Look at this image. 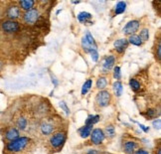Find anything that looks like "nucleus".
Returning <instances> with one entry per match:
<instances>
[{"label": "nucleus", "instance_id": "nucleus-8", "mask_svg": "<svg viewBox=\"0 0 161 154\" xmlns=\"http://www.w3.org/2000/svg\"><path fill=\"white\" fill-rule=\"evenodd\" d=\"M6 14H7V17L9 18L10 20L14 21L15 19H17V18L20 17V9H19L18 6L12 5V6H10V7H8Z\"/></svg>", "mask_w": 161, "mask_h": 154}, {"label": "nucleus", "instance_id": "nucleus-18", "mask_svg": "<svg viewBox=\"0 0 161 154\" xmlns=\"http://www.w3.org/2000/svg\"><path fill=\"white\" fill-rule=\"evenodd\" d=\"M92 18V14L88 13V12H80V13L78 15V19L80 22H82V23H86V22H88L89 19H91Z\"/></svg>", "mask_w": 161, "mask_h": 154}, {"label": "nucleus", "instance_id": "nucleus-7", "mask_svg": "<svg viewBox=\"0 0 161 154\" xmlns=\"http://www.w3.org/2000/svg\"><path fill=\"white\" fill-rule=\"evenodd\" d=\"M139 28V21L137 20H132L129 21L125 27L123 28V33L125 35H134V33L138 30Z\"/></svg>", "mask_w": 161, "mask_h": 154}, {"label": "nucleus", "instance_id": "nucleus-14", "mask_svg": "<svg viewBox=\"0 0 161 154\" xmlns=\"http://www.w3.org/2000/svg\"><path fill=\"white\" fill-rule=\"evenodd\" d=\"M34 4H35V1H32V0H22V1L19 2V5L21 6V8L26 11L33 9Z\"/></svg>", "mask_w": 161, "mask_h": 154}, {"label": "nucleus", "instance_id": "nucleus-34", "mask_svg": "<svg viewBox=\"0 0 161 154\" xmlns=\"http://www.w3.org/2000/svg\"><path fill=\"white\" fill-rule=\"evenodd\" d=\"M51 79H52V82L54 83V85H55V87H57V85H58V84H59L58 80L56 79V77H55L54 75H51Z\"/></svg>", "mask_w": 161, "mask_h": 154}, {"label": "nucleus", "instance_id": "nucleus-21", "mask_svg": "<svg viewBox=\"0 0 161 154\" xmlns=\"http://www.w3.org/2000/svg\"><path fill=\"white\" fill-rule=\"evenodd\" d=\"M98 119H100L98 115H90L86 120V125H94L98 121Z\"/></svg>", "mask_w": 161, "mask_h": 154}, {"label": "nucleus", "instance_id": "nucleus-10", "mask_svg": "<svg viewBox=\"0 0 161 154\" xmlns=\"http://www.w3.org/2000/svg\"><path fill=\"white\" fill-rule=\"evenodd\" d=\"M128 46V41L126 39H119L114 42L115 50L119 53H123Z\"/></svg>", "mask_w": 161, "mask_h": 154}, {"label": "nucleus", "instance_id": "nucleus-1", "mask_svg": "<svg viewBox=\"0 0 161 154\" xmlns=\"http://www.w3.org/2000/svg\"><path fill=\"white\" fill-rule=\"evenodd\" d=\"M29 142H30V138L26 136L18 137L14 140L9 141V143L6 145V148H7L8 151L11 152H20L29 144Z\"/></svg>", "mask_w": 161, "mask_h": 154}, {"label": "nucleus", "instance_id": "nucleus-19", "mask_svg": "<svg viewBox=\"0 0 161 154\" xmlns=\"http://www.w3.org/2000/svg\"><path fill=\"white\" fill-rule=\"evenodd\" d=\"M127 41H128V43H130V44L135 45V46L142 45V41L140 40V38L137 35H130V37H129V39Z\"/></svg>", "mask_w": 161, "mask_h": 154}, {"label": "nucleus", "instance_id": "nucleus-33", "mask_svg": "<svg viewBox=\"0 0 161 154\" xmlns=\"http://www.w3.org/2000/svg\"><path fill=\"white\" fill-rule=\"evenodd\" d=\"M138 125L140 126V128H141L144 132H148V131H149V127H147V126H145V125H143V124H140V123H138Z\"/></svg>", "mask_w": 161, "mask_h": 154}, {"label": "nucleus", "instance_id": "nucleus-37", "mask_svg": "<svg viewBox=\"0 0 161 154\" xmlns=\"http://www.w3.org/2000/svg\"><path fill=\"white\" fill-rule=\"evenodd\" d=\"M88 154H98V152L97 150H90L88 152Z\"/></svg>", "mask_w": 161, "mask_h": 154}, {"label": "nucleus", "instance_id": "nucleus-26", "mask_svg": "<svg viewBox=\"0 0 161 154\" xmlns=\"http://www.w3.org/2000/svg\"><path fill=\"white\" fill-rule=\"evenodd\" d=\"M85 39L88 41L91 45H92V46H96V43H95V39H94V37L92 36V34L90 33V32H86V36H85Z\"/></svg>", "mask_w": 161, "mask_h": 154}, {"label": "nucleus", "instance_id": "nucleus-22", "mask_svg": "<svg viewBox=\"0 0 161 154\" xmlns=\"http://www.w3.org/2000/svg\"><path fill=\"white\" fill-rule=\"evenodd\" d=\"M107 85H108L107 79L106 78H100L97 80V88L100 89V90H103V89H104L107 87Z\"/></svg>", "mask_w": 161, "mask_h": 154}, {"label": "nucleus", "instance_id": "nucleus-2", "mask_svg": "<svg viewBox=\"0 0 161 154\" xmlns=\"http://www.w3.org/2000/svg\"><path fill=\"white\" fill-rule=\"evenodd\" d=\"M39 11L37 9H31L29 11H26L25 14L23 16V19L25 21L27 24H30V25H32V24H35L37 22V20L39 19Z\"/></svg>", "mask_w": 161, "mask_h": 154}, {"label": "nucleus", "instance_id": "nucleus-15", "mask_svg": "<svg viewBox=\"0 0 161 154\" xmlns=\"http://www.w3.org/2000/svg\"><path fill=\"white\" fill-rule=\"evenodd\" d=\"M135 147H136L135 142H133V141H127L125 144V151L127 154H132L135 150Z\"/></svg>", "mask_w": 161, "mask_h": 154}, {"label": "nucleus", "instance_id": "nucleus-6", "mask_svg": "<svg viewBox=\"0 0 161 154\" xmlns=\"http://www.w3.org/2000/svg\"><path fill=\"white\" fill-rule=\"evenodd\" d=\"M65 140H66V134L64 132H58V133L54 134L51 137L50 142H51V145L53 147L58 148V147H60L65 142Z\"/></svg>", "mask_w": 161, "mask_h": 154}, {"label": "nucleus", "instance_id": "nucleus-11", "mask_svg": "<svg viewBox=\"0 0 161 154\" xmlns=\"http://www.w3.org/2000/svg\"><path fill=\"white\" fill-rule=\"evenodd\" d=\"M54 125H53V123L51 122H49V121H44L41 124V131L42 133L44 134V135H50L53 133L54 131Z\"/></svg>", "mask_w": 161, "mask_h": 154}, {"label": "nucleus", "instance_id": "nucleus-9", "mask_svg": "<svg viewBox=\"0 0 161 154\" xmlns=\"http://www.w3.org/2000/svg\"><path fill=\"white\" fill-rule=\"evenodd\" d=\"M18 137H20L19 136V130L15 127H10L5 132V138L9 141H12V140H14Z\"/></svg>", "mask_w": 161, "mask_h": 154}, {"label": "nucleus", "instance_id": "nucleus-27", "mask_svg": "<svg viewBox=\"0 0 161 154\" xmlns=\"http://www.w3.org/2000/svg\"><path fill=\"white\" fill-rule=\"evenodd\" d=\"M104 135H108V136L113 137L114 135V127L113 125H109L106 128V134Z\"/></svg>", "mask_w": 161, "mask_h": 154}, {"label": "nucleus", "instance_id": "nucleus-16", "mask_svg": "<svg viewBox=\"0 0 161 154\" xmlns=\"http://www.w3.org/2000/svg\"><path fill=\"white\" fill-rule=\"evenodd\" d=\"M125 8H126V3L123 2V1H120L119 3H116L115 7H114V13L117 15V14H121L123 12L125 11Z\"/></svg>", "mask_w": 161, "mask_h": 154}, {"label": "nucleus", "instance_id": "nucleus-12", "mask_svg": "<svg viewBox=\"0 0 161 154\" xmlns=\"http://www.w3.org/2000/svg\"><path fill=\"white\" fill-rule=\"evenodd\" d=\"M114 62H115V59L114 56H108L106 58V60H104L103 64V71L104 72H108L111 68L114 67Z\"/></svg>", "mask_w": 161, "mask_h": 154}, {"label": "nucleus", "instance_id": "nucleus-32", "mask_svg": "<svg viewBox=\"0 0 161 154\" xmlns=\"http://www.w3.org/2000/svg\"><path fill=\"white\" fill-rule=\"evenodd\" d=\"M160 119H155L153 122H152V125L154 126V128H157V129H160Z\"/></svg>", "mask_w": 161, "mask_h": 154}, {"label": "nucleus", "instance_id": "nucleus-29", "mask_svg": "<svg viewBox=\"0 0 161 154\" xmlns=\"http://www.w3.org/2000/svg\"><path fill=\"white\" fill-rule=\"evenodd\" d=\"M114 77L116 80H119L121 77V74H120V68L119 67H115L114 70Z\"/></svg>", "mask_w": 161, "mask_h": 154}, {"label": "nucleus", "instance_id": "nucleus-13", "mask_svg": "<svg viewBox=\"0 0 161 154\" xmlns=\"http://www.w3.org/2000/svg\"><path fill=\"white\" fill-rule=\"evenodd\" d=\"M92 130V125H85L84 127H82L80 129L79 132H80V135L83 138H86L91 135Z\"/></svg>", "mask_w": 161, "mask_h": 154}, {"label": "nucleus", "instance_id": "nucleus-23", "mask_svg": "<svg viewBox=\"0 0 161 154\" xmlns=\"http://www.w3.org/2000/svg\"><path fill=\"white\" fill-rule=\"evenodd\" d=\"M129 85H130V88L134 91H137L140 89V84L138 81H136L135 79H131L130 81H129Z\"/></svg>", "mask_w": 161, "mask_h": 154}, {"label": "nucleus", "instance_id": "nucleus-38", "mask_svg": "<svg viewBox=\"0 0 161 154\" xmlns=\"http://www.w3.org/2000/svg\"><path fill=\"white\" fill-rule=\"evenodd\" d=\"M2 68H3V64H2V62L0 61V71L2 70Z\"/></svg>", "mask_w": 161, "mask_h": 154}, {"label": "nucleus", "instance_id": "nucleus-30", "mask_svg": "<svg viewBox=\"0 0 161 154\" xmlns=\"http://www.w3.org/2000/svg\"><path fill=\"white\" fill-rule=\"evenodd\" d=\"M60 107H61V108L63 109L67 114H70V109H69V107H67V104H66L65 102H60Z\"/></svg>", "mask_w": 161, "mask_h": 154}, {"label": "nucleus", "instance_id": "nucleus-17", "mask_svg": "<svg viewBox=\"0 0 161 154\" xmlns=\"http://www.w3.org/2000/svg\"><path fill=\"white\" fill-rule=\"evenodd\" d=\"M27 119L25 118H19L17 119V122H16V125L18 127V129H20V130H25L26 127H27Z\"/></svg>", "mask_w": 161, "mask_h": 154}, {"label": "nucleus", "instance_id": "nucleus-31", "mask_svg": "<svg viewBox=\"0 0 161 154\" xmlns=\"http://www.w3.org/2000/svg\"><path fill=\"white\" fill-rule=\"evenodd\" d=\"M147 116L149 118H155V116H156V110L155 109H149V110H147Z\"/></svg>", "mask_w": 161, "mask_h": 154}, {"label": "nucleus", "instance_id": "nucleus-5", "mask_svg": "<svg viewBox=\"0 0 161 154\" xmlns=\"http://www.w3.org/2000/svg\"><path fill=\"white\" fill-rule=\"evenodd\" d=\"M104 137H106L104 132L100 128H96V129H94V130H92V132H91L92 142L94 144H96V145L101 144L104 140Z\"/></svg>", "mask_w": 161, "mask_h": 154}, {"label": "nucleus", "instance_id": "nucleus-36", "mask_svg": "<svg viewBox=\"0 0 161 154\" xmlns=\"http://www.w3.org/2000/svg\"><path fill=\"white\" fill-rule=\"evenodd\" d=\"M160 51H161V48H160V43H159L158 46H157V58H158V59H160V57H161V53H160Z\"/></svg>", "mask_w": 161, "mask_h": 154}, {"label": "nucleus", "instance_id": "nucleus-24", "mask_svg": "<svg viewBox=\"0 0 161 154\" xmlns=\"http://www.w3.org/2000/svg\"><path fill=\"white\" fill-rule=\"evenodd\" d=\"M92 80H88L83 85V89H82V95H86V92L90 91V89L92 88Z\"/></svg>", "mask_w": 161, "mask_h": 154}, {"label": "nucleus", "instance_id": "nucleus-25", "mask_svg": "<svg viewBox=\"0 0 161 154\" xmlns=\"http://www.w3.org/2000/svg\"><path fill=\"white\" fill-rule=\"evenodd\" d=\"M141 41H146L148 40V38H149V32H148L147 29H143L140 32V35L138 36Z\"/></svg>", "mask_w": 161, "mask_h": 154}, {"label": "nucleus", "instance_id": "nucleus-35", "mask_svg": "<svg viewBox=\"0 0 161 154\" xmlns=\"http://www.w3.org/2000/svg\"><path fill=\"white\" fill-rule=\"evenodd\" d=\"M135 154H149L148 153L146 150H144V149H138L137 151L135 152Z\"/></svg>", "mask_w": 161, "mask_h": 154}, {"label": "nucleus", "instance_id": "nucleus-20", "mask_svg": "<svg viewBox=\"0 0 161 154\" xmlns=\"http://www.w3.org/2000/svg\"><path fill=\"white\" fill-rule=\"evenodd\" d=\"M122 84L120 82H115L114 84V91L116 96H120L122 94Z\"/></svg>", "mask_w": 161, "mask_h": 154}, {"label": "nucleus", "instance_id": "nucleus-28", "mask_svg": "<svg viewBox=\"0 0 161 154\" xmlns=\"http://www.w3.org/2000/svg\"><path fill=\"white\" fill-rule=\"evenodd\" d=\"M91 53V56H92V59L94 62H97V59H98V53H97V49H92V50L90 51Z\"/></svg>", "mask_w": 161, "mask_h": 154}, {"label": "nucleus", "instance_id": "nucleus-3", "mask_svg": "<svg viewBox=\"0 0 161 154\" xmlns=\"http://www.w3.org/2000/svg\"><path fill=\"white\" fill-rule=\"evenodd\" d=\"M2 30L8 34H13L19 30V24L13 20H6L2 23Z\"/></svg>", "mask_w": 161, "mask_h": 154}, {"label": "nucleus", "instance_id": "nucleus-4", "mask_svg": "<svg viewBox=\"0 0 161 154\" xmlns=\"http://www.w3.org/2000/svg\"><path fill=\"white\" fill-rule=\"evenodd\" d=\"M96 101L100 107H107L110 102V94L107 91H102L97 94Z\"/></svg>", "mask_w": 161, "mask_h": 154}, {"label": "nucleus", "instance_id": "nucleus-39", "mask_svg": "<svg viewBox=\"0 0 161 154\" xmlns=\"http://www.w3.org/2000/svg\"><path fill=\"white\" fill-rule=\"evenodd\" d=\"M157 154H161V150H160V148L157 150Z\"/></svg>", "mask_w": 161, "mask_h": 154}]
</instances>
